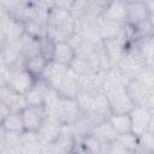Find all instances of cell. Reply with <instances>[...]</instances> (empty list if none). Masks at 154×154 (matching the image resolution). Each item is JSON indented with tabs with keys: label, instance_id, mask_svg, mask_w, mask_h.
<instances>
[{
	"label": "cell",
	"instance_id": "1",
	"mask_svg": "<svg viewBox=\"0 0 154 154\" xmlns=\"http://www.w3.org/2000/svg\"><path fill=\"white\" fill-rule=\"evenodd\" d=\"M55 2V1H54ZM76 34V19L69 10L55 6L49 11L47 35L58 42H69Z\"/></svg>",
	"mask_w": 154,
	"mask_h": 154
},
{
	"label": "cell",
	"instance_id": "2",
	"mask_svg": "<svg viewBox=\"0 0 154 154\" xmlns=\"http://www.w3.org/2000/svg\"><path fill=\"white\" fill-rule=\"evenodd\" d=\"M126 84L128 82L124 79H109L103 83L102 93L108 100L112 114L130 113L135 107L126 91Z\"/></svg>",
	"mask_w": 154,
	"mask_h": 154
},
{
	"label": "cell",
	"instance_id": "3",
	"mask_svg": "<svg viewBox=\"0 0 154 154\" xmlns=\"http://www.w3.org/2000/svg\"><path fill=\"white\" fill-rule=\"evenodd\" d=\"M146 66H147V63L143 59V57L140 54V52L132 45H129L125 49L123 58L120 59V61L116 67L122 72V75L128 81H131Z\"/></svg>",
	"mask_w": 154,
	"mask_h": 154
},
{
	"label": "cell",
	"instance_id": "4",
	"mask_svg": "<svg viewBox=\"0 0 154 154\" xmlns=\"http://www.w3.org/2000/svg\"><path fill=\"white\" fill-rule=\"evenodd\" d=\"M47 116H48V112L45 105L26 106L22 111V118H23L25 131L37 132L42 126L43 122L46 120Z\"/></svg>",
	"mask_w": 154,
	"mask_h": 154
},
{
	"label": "cell",
	"instance_id": "5",
	"mask_svg": "<svg viewBox=\"0 0 154 154\" xmlns=\"http://www.w3.org/2000/svg\"><path fill=\"white\" fill-rule=\"evenodd\" d=\"M129 114L131 118V126L134 135L138 137L143 132L148 131L153 118V113L149 111L147 106H135Z\"/></svg>",
	"mask_w": 154,
	"mask_h": 154
},
{
	"label": "cell",
	"instance_id": "6",
	"mask_svg": "<svg viewBox=\"0 0 154 154\" xmlns=\"http://www.w3.org/2000/svg\"><path fill=\"white\" fill-rule=\"evenodd\" d=\"M35 82H36V78L32 77L24 67V69H18L12 71V75L10 77L7 85L11 89H13L16 93L20 95H25L34 87Z\"/></svg>",
	"mask_w": 154,
	"mask_h": 154
},
{
	"label": "cell",
	"instance_id": "7",
	"mask_svg": "<svg viewBox=\"0 0 154 154\" xmlns=\"http://www.w3.org/2000/svg\"><path fill=\"white\" fill-rule=\"evenodd\" d=\"M63 129H64V125L55 117L48 114L46 120L43 122L42 126L37 131V135L45 144L51 146L53 142H55L58 140Z\"/></svg>",
	"mask_w": 154,
	"mask_h": 154
},
{
	"label": "cell",
	"instance_id": "8",
	"mask_svg": "<svg viewBox=\"0 0 154 154\" xmlns=\"http://www.w3.org/2000/svg\"><path fill=\"white\" fill-rule=\"evenodd\" d=\"M77 143V138L73 135L70 126L64 125V129L55 142H53L49 147L51 154H71Z\"/></svg>",
	"mask_w": 154,
	"mask_h": 154
},
{
	"label": "cell",
	"instance_id": "9",
	"mask_svg": "<svg viewBox=\"0 0 154 154\" xmlns=\"http://www.w3.org/2000/svg\"><path fill=\"white\" fill-rule=\"evenodd\" d=\"M129 43L124 38H108L102 40V48L103 52L111 64V66H117L120 59L123 58L126 47Z\"/></svg>",
	"mask_w": 154,
	"mask_h": 154
},
{
	"label": "cell",
	"instance_id": "10",
	"mask_svg": "<svg viewBox=\"0 0 154 154\" xmlns=\"http://www.w3.org/2000/svg\"><path fill=\"white\" fill-rule=\"evenodd\" d=\"M149 18L146 1H125V23L135 26Z\"/></svg>",
	"mask_w": 154,
	"mask_h": 154
},
{
	"label": "cell",
	"instance_id": "11",
	"mask_svg": "<svg viewBox=\"0 0 154 154\" xmlns=\"http://www.w3.org/2000/svg\"><path fill=\"white\" fill-rule=\"evenodd\" d=\"M55 91L64 99H70V100H76L79 91H81V83H79V77L70 69L64 79L60 82Z\"/></svg>",
	"mask_w": 154,
	"mask_h": 154
},
{
	"label": "cell",
	"instance_id": "12",
	"mask_svg": "<svg viewBox=\"0 0 154 154\" xmlns=\"http://www.w3.org/2000/svg\"><path fill=\"white\" fill-rule=\"evenodd\" d=\"M52 90H53V88L43 78H37L34 87L24 95L28 106L45 105V102Z\"/></svg>",
	"mask_w": 154,
	"mask_h": 154
},
{
	"label": "cell",
	"instance_id": "13",
	"mask_svg": "<svg viewBox=\"0 0 154 154\" xmlns=\"http://www.w3.org/2000/svg\"><path fill=\"white\" fill-rule=\"evenodd\" d=\"M0 102L5 103L11 112H22L28 106L25 96L16 93L8 85L0 87Z\"/></svg>",
	"mask_w": 154,
	"mask_h": 154
},
{
	"label": "cell",
	"instance_id": "14",
	"mask_svg": "<svg viewBox=\"0 0 154 154\" xmlns=\"http://www.w3.org/2000/svg\"><path fill=\"white\" fill-rule=\"evenodd\" d=\"M126 91L135 106H147L149 99L153 94L146 85H143L137 79H131L126 84Z\"/></svg>",
	"mask_w": 154,
	"mask_h": 154
},
{
	"label": "cell",
	"instance_id": "15",
	"mask_svg": "<svg viewBox=\"0 0 154 154\" xmlns=\"http://www.w3.org/2000/svg\"><path fill=\"white\" fill-rule=\"evenodd\" d=\"M13 46L16 47V49L19 52V54L22 55V58L25 61L28 59L40 54L38 38H35L34 36L29 35L28 32H24V35Z\"/></svg>",
	"mask_w": 154,
	"mask_h": 154
},
{
	"label": "cell",
	"instance_id": "16",
	"mask_svg": "<svg viewBox=\"0 0 154 154\" xmlns=\"http://www.w3.org/2000/svg\"><path fill=\"white\" fill-rule=\"evenodd\" d=\"M69 70H70L69 66L58 64L55 61H49L43 75L41 76V78H43L55 90L58 88V85L60 84V82L66 76V73L69 72Z\"/></svg>",
	"mask_w": 154,
	"mask_h": 154
},
{
	"label": "cell",
	"instance_id": "17",
	"mask_svg": "<svg viewBox=\"0 0 154 154\" xmlns=\"http://www.w3.org/2000/svg\"><path fill=\"white\" fill-rule=\"evenodd\" d=\"M76 58V52L70 42H58L55 45L53 61L70 67V65L73 63Z\"/></svg>",
	"mask_w": 154,
	"mask_h": 154
},
{
	"label": "cell",
	"instance_id": "18",
	"mask_svg": "<svg viewBox=\"0 0 154 154\" xmlns=\"http://www.w3.org/2000/svg\"><path fill=\"white\" fill-rule=\"evenodd\" d=\"M102 18L106 20L125 23V1H108Z\"/></svg>",
	"mask_w": 154,
	"mask_h": 154
},
{
	"label": "cell",
	"instance_id": "19",
	"mask_svg": "<svg viewBox=\"0 0 154 154\" xmlns=\"http://www.w3.org/2000/svg\"><path fill=\"white\" fill-rule=\"evenodd\" d=\"M90 132H91L95 137H97L105 146H107V144L114 142V141L117 140V137H118V135H117V132L114 131L113 126L111 125L109 120L103 122V123L96 125L95 128H93V130H91Z\"/></svg>",
	"mask_w": 154,
	"mask_h": 154
},
{
	"label": "cell",
	"instance_id": "20",
	"mask_svg": "<svg viewBox=\"0 0 154 154\" xmlns=\"http://www.w3.org/2000/svg\"><path fill=\"white\" fill-rule=\"evenodd\" d=\"M130 45H132L140 52V54L146 60L147 65L149 66L154 65V36L131 42Z\"/></svg>",
	"mask_w": 154,
	"mask_h": 154
},
{
	"label": "cell",
	"instance_id": "21",
	"mask_svg": "<svg viewBox=\"0 0 154 154\" xmlns=\"http://www.w3.org/2000/svg\"><path fill=\"white\" fill-rule=\"evenodd\" d=\"M111 125L113 126L114 131L117 135H125L132 132V126H131V118L129 113L125 114H112L111 118L108 119Z\"/></svg>",
	"mask_w": 154,
	"mask_h": 154
},
{
	"label": "cell",
	"instance_id": "22",
	"mask_svg": "<svg viewBox=\"0 0 154 154\" xmlns=\"http://www.w3.org/2000/svg\"><path fill=\"white\" fill-rule=\"evenodd\" d=\"M48 63L49 61H47L42 55L38 54V55L32 57V58H30L25 61V70L32 77H35L37 79V78H41V76L43 75Z\"/></svg>",
	"mask_w": 154,
	"mask_h": 154
},
{
	"label": "cell",
	"instance_id": "23",
	"mask_svg": "<svg viewBox=\"0 0 154 154\" xmlns=\"http://www.w3.org/2000/svg\"><path fill=\"white\" fill-rule=\"evenodd\" d=\"M1 129L6 131H13V132L25 131L23 118H22V112H11L1 122Z\"/></svg>",
	"mask_w": 154,
	"mask_h": 154
},
{
	"label": "cell",
	"instance_id": "24",
	"mask_svg": "<svg viewBox=\"0 0 154 154\" xmlns=\"http://www.w3.org/2000/svg\"><path fill=\"white\" fill-rule=\"evenodd\" d=\"M152 36H154V28H153L149 18L138 23V24H136L135 26H132L131 42L143 40V38H147V37H152Z\"/></svg>",
	"mask_w": 154,
	"mask_h": 154
},
{
	"label": "cell",
	"instance_id": "25",
	"mask_svg": "<svg viewBox=\"0 0 154 154\" xmlns=\"http://www.w3.org/2000/svg\"><path fill=\"white\" fill-rule=\"evenodd\" d=\"M38 45H40V55H42L47 61H53L57 42L53 41L48 35H46L38 38Z\"/></svg>",
	"mask_w": 154,
	"mask_h": 154
},
{
	"label": "cell",
	"instance_id": "26",
	"mask_svg": "<svg viewBox=\"0 0 154 154\" xmlns=\"http://www.w3.org/2000/svg\"><path fill=\"white\" fill-rule=\"evenodd\" d=\"M120 146H123L125 149L130 150L131 153H135L138 148V137L134 135L132 132L125 134V135H119L116 140Z\"/></svg>",
	"mask_w": 154,
	"mask_h": 154
},
{
	"label": "cell",
	"instance_id": "27",
	"mask_svg": "<svg viewBox=\"0 0 154 154\" xmlns=\"http://www.w3.org/2000/svg\"><path fill=\"white\" fill-rule=\"evenodd\" d=\"M141 150L154 153V135L150 131H146L138 136V148Z\"/></svg>",
	"mask_w": 154,
	"mask_h": 154
},
{
	"label": "cell",
	"instance_id": "28",
	"mask_svg": "<svg viewBox=\"0 0 154 154\" xmlns=\"http://www.w3.org/2000/svg\"><path fill=\"white\" fill-rule=\"evenodd\" d=\"M102 153H103V154H134V153H131L130 150L125 149L123 146H120L117 141H114V142L107 144V146L105 147V149H103Z\"/></svg>",
	"mask_w": 154,
	"mask_h": 154
},
{
	"label": "cell",
	"instance_id": "29",
	"mask_svg": "<svg viewBox=\"0 0 154 154\" xmlns=\"http://www.w3.org/2000/svg\"><path fill=\"white\" fill-rule=\"evenodd\" d=\"M0 154H23L22 147H1Z\"/></svg>",
	"mask_w": 154,
	"mask_h": 154
},
{
	"label": "cell",
	"instance_id": "30",
	"mask_svg": "<svg viewBox=\"0 0 154 154\" xmlns=\"http://www.w3.org/2000/svg\"><path fill=\"white\" fill-rule=\"evenodd\" d=\"M11 113V109L5 105V103H1L0 102V116H1V122Z\"/></svg>",
	"mask_w": 154,
	"mask_h": 154
},
{
	"label": "cell",
	"instance_id": "31",
	"mask_svg": "<svg viewBox=\"0 0 154 154\" xmlns=\"http://www.w3.org/2000/svg\"><path fill=\"white\" fill-rule=\"evenodd\" d=\"M146 6L148 8L149 16L150 14H154V1H146Z\"/></svg>",
	"mask_w": 154,
	"mask_h": 154
},
{
	"label": "cell",
	"instance_id": "32",
	"mask_svg": "<svg viewBox=\"0 0 154 154\" xmlns=\"http://www.w3.org/2000/svg\"><path fill=\"white\" fill-rule=\"evenodd\" d=\"M148 131H150V132L154 135V116H153V118H152V122H150V125H149Z\"/></svg>",
	"mask_w": 154,
	"mask_h": 154
},
{
	"label": "cell",
	"instance_id": "33",
	"mask_svg": "<svg viewBox=\"0 0 154 154\" xmlns=\"http://www.w3.org/2000/svg\"><path fill=\"white\" fill-rule=\"evenodd\" d=\"M134 154H154V153H148V152H144V150H141V149H137Z\"/></svg>",
	"mask_w": 154,
	"mask_h": 154
},
{
	"label": "cell",
	"instance_id": "34",
	"mask_svg": "<svg viewBox=\"0 0 154 154\" xmlns=\"http://www.w3.org/2000/svg\"><path fill=\"white\" fill-rule=\"evenodd\" d=\"M149 20H150V23H152V25H153V28H154V14H150V16H149Z\"/></svg>",
	"mask_w": 154,
	"mask_h": 154
},
{
	"label": "cell",
	"instance_id": "35",
	"mask_svg": "<svg viewBox=\"0 0 154 154\" xmlns=\"http://www.w3.org/2000/svg\"><path fill=\"white\" fill-rule=\"evenodd\" d=\"M152 67H153V69H154V65H153V66H152Z\"/></svg>",
	"mask_w": 154,
	"mask_h": 154
}]
</instances>
